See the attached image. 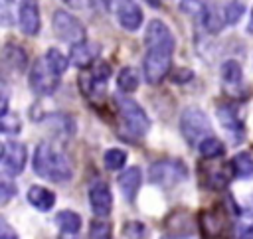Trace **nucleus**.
I'll return each mask as SVG.
<instances>
[{
	"instance_id": "18",
	"label": "nucleus",
	"mask_w": 253,
	"mask_h": 239,
	"mask_svg": "<svg viewBox=\"0 0 253 239\" xmlns=\"http://www.w3.org/2000/svg\"><path fill=\"white\" fill-rule=\"evenodd\" d=\"M28 201L38 209V211H47L55 203V194L43 186H32L28 190Z\"/></svg>"
},
{
	"instance_id": "32",
	"label": "nucleus",
	"mask_w": 253,
	"mask_h": 239,
	"mask_svg": "<svg viewBox=\"0 0 253 239\" xmlns=\"http://www.w3.org/2000/svg\"><path fill=\"white\" fill-rule=\"evenodd\" d=\"M0 194H2V196H0V201H2V203H8V199L16 194V186H12V184H8V182H2V184H0Z\"/></svg>"
},
{
	"instance_id": "26",
	"label": "nucleus",
	"mask_w": 253,
	"mask_h": 239,
	"mask_svg": "<svg viewBox=\"0 0 253 239\" xmlns=\"http://www.w3.org/2000/svg\"><path fill=\"white\" fill-rule=\"evenodd\" d=\"M202 221H204V231L208 235H217L221 233L223 225H221V217L215 213V211H208L202 215Z\"/></svg>"
},
{
	"instance_id": "19",
	"label": "nucleus",
	"mask_w": 253,
	"mask_h": 239,
	"mask_svg": "<svg viewBox=\"0 0 253 239\" xmlns=\"http://www.w3.org/2000/svg\"><path fill=\"white\" fill-rule=\"evenodd\" d=\"M55 221H57L61 233H77L81 229V217L75 211H69V209L59 211L55 215Z\"/></svg>"
},
{
	"instance_id": "7",
	"label": "nucleus",
	"mask_w": 253,
	"mask_h": 239,
	"mask_svg": "<svg viewBox=\"0 0 253 239\" xmlns=\"http://www.w3.org/2000/svg\"><path fill=\"white\" fill-rule=\"evenodd\" d=\"M53 32L59 40L69 41V43H79L85 40V28L83 24L69 12L57 10L53 14Z\"/></svg>"
},
{
	"instance_id": "38",
	"label": "nucleus",
	"mask_w": 253,
	"mask_h": 239,
	"mask_svg": "<svg viewBox=\"0 0 253 239\" xmlns=\"http://www.w3.org/2000/svg\"><path fill=\"white\" fill-rule=\"evenodd\" d=\"M251 24H253V12H251Z\"/></svg>"
},
{
	"instance_id": "25",
	"label": "nucleus",
	"mask_w": 253,
	"mask_h": 239,
	"mask_svg": "<svg viewBox=\"0 0 253 239\" xmlns=\"http://www.w3.org/2000/svg\"><path fill=\"white\" fill-rule=\"evenodd\" d=\"M125 162H126V152H125V150H121V148H111V150L105 152V166H107L109 170H119V168L125 166Z\"/></svg>"
},
{
	"instance_id": "6",
	"label": "nucleus",
	"mask_w": 253,
	"mask_h": 239,
	"mask_svg": "<svg viewBox=\"0 0 253 239\" xmlns=\"http://www.w3.org/2000/svg\"><path fill=\"white\" fill-rule=\"evenodd\" d=\"M148 176H150L152 184L176 186V184H180L188 176V170H186V166L180 160H160V162H154L150 166Z\"/></svg>"
},
{
	"instance_id": "35",
	"label": "nucleus",
	"mask_w": 253,
	"mask_h": 239,
	"mask_svg": "<svg viewBox=\"0 0 253 239\" xmlns=\"http://www.w3.org/2000/svg\"><path fill=\"white\" fill-rule=\"evenodd\" d=\"M164 239H194V237H190V235H166Z\"/></svg>"
},
{
	"instance_id": "39",
	"label": "nucleus",
	"mask_w": 253,
	"mask_h": 239,
	"mask_svg": "<svg viewBox=\"0 0 253 239\" xmlns=\"http://www.w3.org/2000/svg\"><path fill=\"white\" fill-rule=\"evenodd\" d=\"M6 2H12V0H6Z\"/></svg>"
},
{
	"instance_id": "4",
	"label": "nucleus",
	"mask_w": 253,
	"mask_h": 239,
	"mask_svg": "<svg viewBox=\"0 0 253 239\" xmlns=\"http://www.w3.org/2000/svg\"><path fill=\"white\" fill-rule=\"evenodd\" d=\"M180 128H182V134L188 142L192 144H200L206 134H210L211 130V124L208 120V117L204 115V111L196 109V107H190L182 113V119H180Z\"/></svg>"
},
{
	"instance_id": "36",
	"label": "nucleus",
	"mask_w": 253,
	"mask_h": 239,
	"mask_svg": "<svg viewBox=\"0 0 253 239\" xmlns=\"http://www.w3.org/2000/svg\"><path fill=\"white\" fill-rule=\"evenodd\" d=\"M245 239H253V225H251V227L245 231Z\"/></svg>"
},
{
	"instance_id": "27",
	"label": "nucleus",
	"mask_w": 253,
	"mask_h": 239,
	"mask_svg": "<svg viewBox=\"0 0 253 239\" xmlns=\"http://www.w3.org/2000/svg\"><path fill=\"white\" fill-rule=\"evenodd\" d=\"M243 10H245V4H243L241 0H231V2L225 6V10H223L225 22H227V24H235V22L243 16Z\"/></svg>"
},
{
	"instance_id": "21",
	"label": "nucleus",
	"mask_w": 253,
	"mask_h": 239,
	"mask_svg": "<svg viewBox=\"0 0 253 239\" xmlns=\"http://www.w3.org/2000/svg\"><path fill=\"white\" fill-rule=\"evenodd\" d=\"M117 83H119V89L125 91V93H132L136 91L138 87V75L132 67H123L119 77H117Z\"/></svg>"
},
{
	"instance_id": "3",
	"label": "nucleus",
	"mask_w": 253,
	"mask_h": 239,
	"mask_svg": "<svg viewBox=\"0 0 253 239\" xmlns=\"http://www.w3.org/2000/svg\"><path fill=\"white\" fill-rule=\"evenodd\" d=\"M115 101H117L121 122L126 128V132H130L132 136H144L150 128V120H148L144 109L126 97H115Z\"/></svg>"
},
{
	"instance_id": "30",
	"label": "nucleus",
	"mask_w": 253,
	"mask_h": 239,
	"mask_svg": "<svg viewBox=\"0 0 253 239\" xmlns=\"http://www.w3.org/2000/svg\"><path fill=\"white\" fill-rule=\"evenodd\" d=\"M202 20H204V26H206L210 32H219V28H221V20H219L217 12H215L211 6L206 8V14H204Z\"/></svg>"
},
{
	"instance_id": "37",
	"label": "nucleus",
	"mask_w": 253,
	"mask_h": 239,
	"mask_svg": "<svg viewBox=\"0 0 253 239\" xmlns=\"http://www.w3.org/2000/svg\"><path fill=\"white\" fill-rule=\"evenodd\" d=\"M150 6H158V0H146Z\"/></svg>"
},
{
	"instance_id": "29",
	"label": "nucleus",
	"mask_w": 253,
	"mask_h": 239,
	"mask_svg": "<svg viewBox=\"0 0 253 239\" xmlns=\"http://www.w3.org/2000/svg\"><path fill=\"white\" fill-rule=\"evenodd\" d=\"M89 239H111V225L105 221H93L89 229Z\"/></svg>"
},
{
	"instance_id": "33",
	"label": "nucleus",
	"mask_w": 253,
	"mask_h": 239,
	"mask_svg": "<svg viewBox=\"0 0 253 239\" xmlns=\"http://www.w3.org/2000/svg\"><path fill=\"white\" fill-rule=\"evenodd\" d=\"M0 239H18V233L4 219L0 221Z\"/></svg>"
},
{
	"instance_id": "14",
	"label": "nucleus",
	"mask_w": 253,
	"mask_h": 239,
	"mask_svg": "<svg viewBox=\"0 0 253 239\" xmlns=\"http://www.w3.org/2000/svg\"><path fill=\"white\" fill-rule=\"evenodd\" d=\"M217 117H219V122L223 126V130L227 132V136L233 142H239L243 138V124L237 119L235 111L231 107H221V109H217Z\"/></svg>"
},
{
	"instance_id": "10",
	"label": "nucleus",
	"mask_w": 253,
	"mask_h": 239,
	"mask_svg": "<svg viewBox=\"0 0 253 239\" xmlns=\"http://www.w3.org/2000/svg\"><path fill=\"white\" fill-rule=\"evenodd\" d=\"M89 203H91V209L95 215L99 217H107L111 213V207H113V196H111V190L105 182H97L91 186L89 190Z\"/></svg>"
},
{
	"instance_id": "13",
	"label": "nucleus",
	"mask_w": 253,
	"mask_h": 239,
	"mask_svg": "<svg viewBox=\"0 0 253 239\" xmlns=\"http://www.w3.org/2000/svg\"><path fill=\"white\" fill-rule=\"evenodd\" d=\"M99 55V45L93 43V41H79V43H73L71 47V63L75 67H89Z\"/></svg>"
},
{
	"instance_id": "17",
	"label": "nucleus",
	"mask_w": 253,
	"mask_h": 239,
	"mask_svg": "<svg viewBox=\"0 0 253 239\" xmlns=\"http://www.w3.org/2000/svg\"><path fill=\"white\" fill-rule=\"evenodd\" d=\"M2 59H4V65L16 73H22L28 65V57H26V51L20 47V45H14V43H8L4 45V51H2Z\"/></svg>"
},
{
	"instance_id": "5",
	"label": "nucleus",
	"mask_w": 253,
	"mask_h": 239,
	"mask_svg": "<svg viewBox=\"0 0 253 239\" xmlns=\"http://www.w3.org/2000/svg\"><path fill=\"white\" fill-rule=\"evenodd\" d=\"M59 85V73L47 63L45 57L36 59L30 71V87L38 95H49L57 89Z\"/></svg>"
},
{
	"instance_id": "12",
	"label": "nucleus",
	"mask_w": 253,
	"mask_h": 239,
	"mask_svg": "<svg viewBox=\"0 0 253 239\" xmlns=\"http://www.w3.org/2000/svg\"><path fill=\"white\" fill-rule=\"evenodd\" d=\"M144 43H146V47H150V45H168V47H174V36H172L170 28L164 22L152 20L148 24V28H146Z\"/></svg>"
},
{
	"instance_id": "9",
	"label": "nucleus",
	"mask_w": 253,
	"mask_h": 239,
	"mask_svg": "<svg viewBox=\"0 0 253 239\" xmlns=\"http://www.w3.org/2000/svg\"><path fill=\"white\" fill-rule=\"evenodd\" d=\"M18 24L26 36H36L40 32V8L38 0H20Z\"/></svg>"
},
{
	"instance_id": "28",
	"label": "nucleus",
	"mask_w": 253,
	"mask_h": 239,
	"mask_svg": "<svg viewBox=\"0 0 253 239\" xmlns=\"http://www.w3.org/2000/svg\"><path fill=\"white\" fill-rule=\"evenodd\" d=\"M180 8H182V12L194 16V18H204L208 6L202 0H182L180 2Z\"/></svg>"
},
{
	"instance_id": "1",
	"label": "nucleus",
	"mask_w": 253,
	"mask_h": 239,
	"mask_svg": "<svg viewBox=\"0 0 253 239\" xmlns=\"http://www.w3.org/2000/svg\"><path fill=\"white\" fill-rule=\"evenodd\" d=\"M34 170L38 176L51 182H67L73 176V168L63 152L47 142H40L34 152Z\"/></svg>"
},
{
	"instance_id": "22",
	"label": "nucleus",
	"mask_w": 253,
	"mask_h": 239,
	"mask_svg": "<svg viewBox=\"0 0 253 239\" xmlns=\"http://www.w3.org/2000/svg\"><path fill=\"white\" fill-rule=\"evenodd\" d=\"M243 73H241V65L235 61V59H227L223 61L221 65V79L227 83V85H237L241 81Z\"/></svg>"
},
{
	"instance_id": "34",
	"label": "nucleus",
	"mask_w": 253,
	"mask_h": 239,
	"mask_svg": "<svg viewBox=\"0 0 253 239\" xmlns=\"http://www.w3.org/2000/svg\"><path fill=\"white\" fill-rule=\"evenodd\" d=\"M59 239H81V237H79L77 233H61Z\"/></svg>"
},
{
	"instance_id": "15",
	"label": "nucleus",
	"mask_w": 253,
	"mask_h": 239,
	"mask_svg": "<svg viewBox=\"0 0 253 239\" xmlns=\"http://www.w3.org/2000/svg\"><path fill=\"white\" fill-rule=\"evenodd\" d=\"M140 184H142V172H140V168H136V166L126 168V172H123L121 178H119V188H121L123 196H125L128 201L134 199V196H136Z\"/></svg>"
},
{
	"instance_id": "16",
	"label": "nucleus",
	"mask_w": 253,
	"mask_h": 239,
	"mask_svg": "<svg viewBox=\"0 0 253 239\" xmlns=\"http://www.w3.org/2000/svg\"><path fill=\"white\" fill-rule=\"evenodd\" d=\"M109 75H111V67H109L107 63L95 65V69H93L91 73H87V75L81 77V87H83V91H85L87 95L91 93V89H101V91H103L105 81L109 79Z\"/></svg>"
},
{
	"instance_id": "8",
	"label": "nucleus",
	"mask_w": 253,
	"mask_h": 239,
	"mask_svg": "<svg viewBox=\"0 0 253 239\" xmlns=\"http://www.w3.org/2000/svg\"><path fill=\"white\" fill-rule=\"evenodd\" d=\"M26 146L20 142H4L2 144V168L6 174L16 176L26 166Z\"/></svg>"
},
{
	"instance_id": "23",
	"label": "nucleus",
	"mask_w": 253,
	"mask_h": 239,
	"mask_svg": "<svg viewBox=\"0 0 253 239\" xmlns=\"http://www.w3.org/2000/svg\"><path fill=\"white\" fill-rule=\"evenodd\" d=\"M198 150H200V154H202L204 158H217V156L223 154V144H221L217 138L208 136V138H204V140L198 144Z\"/></svg>"
},
{
	"instance_id": "2",
	"label": "nucleus",
	"mask_w": 253,
	"mask_h": 239,
	"mask_svg": "<svg viewBox=\"0 0 253 239\" xmlns=\"http://www.w3.org/2000/svg\"><path fill=\"white\" fill-rule=\"evenodd\" d=\"M172 51L174 47L168 45H150L146 47V55L142 61V71H144V79L150 85H158L172 67Z\"/></svg>"
},
{
	"instance_id": "31",
	"label": "nucleus",
	"mask_w": 253,
	"mask_h": 239,
	"mask_svg": "<svg viewBox=\"0 0 253 239\" xmlns=\"http://www.w3.org/2000/svg\"><path fill=\"white\" fill-rule=\"evenodd\" d=\"M0 128H2V132H20V119L16 117V115H8V113H4L2 115V119H0Z\"/></svg>"
},
{
	"instance_id": "20",
	"label": "nucleus",
	"mask_w": 253,
	"mask_h": 239,
	"mask_svg": "<svg viewBox=\"0 0 253 239\" xmlns=\"http://www.w3.org/2000/svg\"><path fill=\"white\" fill-rule=\"evenodd\" d=\"M231 168H233V174H235L237 178H243V180L251 178V176H253V158H251V154L239 152V154L231 160Z\"/></svg>"
},
{
	"instance_id": "24",
	"label": "nucleus",
	"mask_w": 253,
	"mask_h": 239,
	"mask_svg": "<svg viewBox=\"0 0 253 239\" xmlns=\"http://www.w3.org/2000/svg\"><path fill=\"white\" fill-rule=\"evenodd\" d=\"M45 59H47V63L61 75V73H65V69H67V65H69V61H67V57L59 51V49H55V47H49L47 49V53L43 55Z\"/></svg>"
},
{
	"instance_id": "11",
	"label": "nucleus",
	"mask_w": 253,
	"mask_h": 239,
	"mask_svg": "<svg viewBox=\"0 0 253 239\" xmlns=\"http://www.w3.org/2000/svg\"><path fill=\"white\" fill-rule=\"evenodd\" d=\"M117 18H119V24H121L125 30H128V32L138 30L140 24H142V12H140V8L134 4V0H119Z\"/></svg>"
}]
</instances>
